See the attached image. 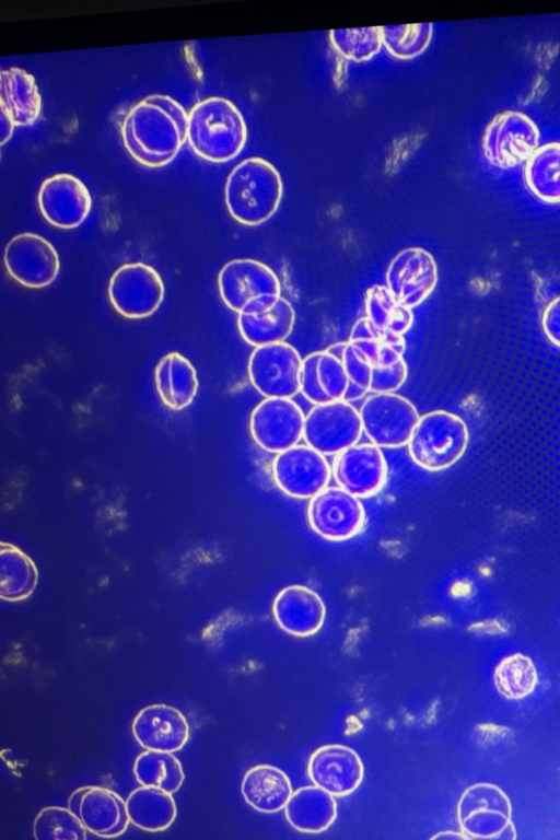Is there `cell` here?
I'll use <instances>...</instances> for the list:
<instances>
[{
  "label": "cell",
  "mask_w": 560,
  "mask_h": 840,
  "mask_svg": "<svg viewBox=\"0 0 560 840\" xmlns=\"http://www.w3.org/2000/svg\"><path fill=\"white\" fill-rule=\"evenodd\" d=\"M363 433L359 410L349 401L315 405L305 416L303 439L324 455L354 445Z\"/></svg>",
  "instance_id": "cell-8"
},
{
  "label": "cell",
  "mask_w": 560,
  "mask_h": 840,
  "mask_svg": "<svg viewBox=\"0 0 560 840\" xmlns=\"http://www.w3.org/2000/svg\"><path fill=\"white\" fill-rule=\"evenodd\" d=\"M68 808L81 820L88 831L105 838L124 833L130 822L126 802L102 786H82L68 800Z\"/></svg>",
  "instance_id": "cell-19"
},
{
  "label": "cell",
  "mask_w": 560,
  "mask_h": 840,
  "mask_svg": "<svg viewBox=\"0 0 560 840\" xmlns=\"http://www.w3.org/2000/svg\"><path fill=\"white\" fill-rule=\"evenodd\" d=\"M4 266L20 284L40 289L49 285L60 269L55 247L40 235L22 233L13 236L4 248Z\"/></svg>",
  "instance_id": "cell-15"
},
{
  "label": "cell",
  "mask_w": 560,
  "mask_h": 840,
  "mask_svg": "<svg viewBox=\"0 0 560 840\" xmlns=\"http://www.w3.org/2000/svg\"><path fill=\"white\" fill-rule=\"evenodd\" d=\"M340 359L348 377V388L343 400L351 402L362 398L370 392L373 365L368 358L349 341H346Z\"/></svg>",
  "instance_id": "cell-39"
},
{
  "label": "cell",
  "mask_w": 560,
  "mask_h": 840,
  "mask_svg": "<svg viewBox=\"0 0 560 840\" xmlns=\"http://www.w3.org/2000/svg\"><path fill=\"white\" fill-rule=\"evenodd\" d=\"M305 416L291 398H265L252 411L249 432L269 453H280L303 438Z\"/></svg>",
  "instance_id": "cell-14"
},
{
  "label": "cell",
  "mask_w": 560,
  "mask_h": 840,
  "mask_svg": "<svg viewBox=\"0 0 560 840\" xmlns=\"http://www.w3.org/2000/svg\"><path fill=\"white\" fill-rule=\"evenodd\" d=\"M129 820L145 831L167 829L176 818V804L171 793L144 786L132 791L126 800Z\"/></svg>",
  "instance_id": "cell-29"
},
{
  "label": "cell",
  "mask_w": 560,
  "mask_h": 840,
  "mask_svg": "<svg viewBox=\"0 0 560 840\" xmlns=\"http://www.w3.org/2000/svg\"><path fill=\"white\" fill-rule=\"evenodd\" d=\"M539 130L525 114L508 110L497 115L482 137L486 159L500 168H511L527 161L538 149Z\"/></svg>",
  "instance_id": "cell-9"
},
{
  "label": "cell",
  "mask_w": 560,
  "mask_h": 840,
  "mask_svg": "<svg viewBox=\"0 0 560 840\" xmlns=\"http://www.w3.org/2000/svg\"><path fill=\"white\" fill-rule=\"evenodd\" d=\"M272 614L283 631L304 638L320 630L326 617V607L315 591L295 584L282 588L277 594Z\"/></svg>",
  "instance_id": "cell-22"
},
{
  "label": "cell",
  "mask_w": 560,
  "mask_h": 840,
  "mask_svg": "<svg viewBox=\"0 0 560 840\" xmlns=\"http://www.w3.org/2000/svg\"><path fill=\"white\" fill-rule=\"evenodd\" d=\"M88 829L69 809L58 806L43 808L33 824L36 840H84Z\"/></svg>",
  "instance_id": "cell-38"
},
{
  "label": "cell",
  "mask_w": 560,
  "mask_h": 840,
  "mask_svg": "<svg viewBox=\"0 0 560 840\" xmlns=\"http://www.w3.org/2000/svg\"><path fill=\"white\" fill-rule=\"evenodd\" d=\"M306 515L311 529L329 541L348 540L365 524V510L359 498L340 487H326L311 498Z\"/></svg>",
  "instance_id": "cell-11"
},
{
  "label": "cell",
  "mask_w": 560,
  "mask_h": 840,
  "mask_svg": "<svg viewBox=\"0 0 560 840\" xmlns=\"http://www.w3.org/2000/svg\"><path fill=\"white\" fill-rule=\"evenodd\" d=\"M0 120H1V144H4L5 141L11 137L13 132L14 125L13 122L4 115L0 114Z\"/></svg>",
  "instance_id": "cell-42"
},
{
  "label": "cell",
  "mask_w": 560,
  "mask_h": 840,
  "mask_svg": "<svg viewBox=\"0 0 560 840\" xmlns=\"http://www.w3.org/2000/svg\"><path fill=\"white\" fill-rule=\"evenodd\" d=\"M468 441V428L459 416L433 410L419 418L407 445L416 465L429 471H440L464 455Z\"/></svg>",
  "instance_id": "cell-4"
},
{
  "label": "cell",
  "mask_w": 560,
  "mask_h": 840,
  "mask_svg": "<svg viewBox=\"0 0 560 840\" xmlns=\"http://www.w3.org/2000/svg\"><path fill=\"white\" fill-rule=\"evenodd\" d=\"M312 782L334 796H346L361 784L364 769L358 754L342 745L316 749L307 765Z\"/></svg>",
  "instance_id": "cell-20"
},
{
  "label": "cell",
  "mask_w": 560,
  "mask_h": 840,
  "mask_svg": "<svg viewBox=\"0 0 560 840\" xmlns=\"http://www.w3.org/2000/svg\"><path fill=\"white\" fill-rule=\"evenodd\" d=\"M331 474L338 487L359 499H366L382 491L388 467L380 446L357 443L336 454Z\"/></svg>",
  "instance_id": "cell-17"
},
{
  "label": "cell",
  "mask_w": 560,
  "mask_h": 840,
  "mask_svg": "<svg viewBox=\"0 0 560 840\" xmlns=\"http://www.w3.org/2000/svg\"><path fill=\"white\" fill-rule=\"evenodd\" d=\"M136 780L144 786H153L171 794L182 786L185 774L178 759L167 751L149 750L133 762Z\"/></svg>",
  "instance_id": "cell-33"
},
{
  "label": "cell",
  "mask_w": 560,
  "mask_h": 840,
  "mask_svg": "<svg viewBox=\"0 0 560 840\" xmlns=\"http://www.w3.org/2000/svg\"><path fill=\"white\" fill-rule=\"evenodd\" d=\"M541 327L547 339L560 348V295L546 305L541 316Z\"/></svg>",
  "instance_id": "cell-41"
},
{
  "label": "cell",
  "mask_w": 560,
  "mask_h": 840,
  "mask_svg": "<svg viewBox=\"0 0 560 840\" xmlns=\"http://www.w3.org/2000/svg\"><path fill=\"white\" fill-rule=\"evenodd\" d=\"M493 681L502 696L511 700H518L535 690L538 675L528 656L514 653L499 662L493 673Z\"/></svg>",
  "instance_id": "cell-35"
},
{
  "label": "cell",
  "mask_w": 560,
  "mask_h": 840,
  "mask_svg": "<svg viewBox=\"0 0 560 840\" xmlns=\"http://www.w3.org/2000/svg\"><path fill=\"white\" fill-rule=\"evenodd\" d=\"M328 39L339 56L355 62L372 59L383 46L381 26L331 30Z\"/></svg>",
  "instance_id": "cell-36"
},
{
  "label": "cell",
  "mask_w": 560,
  "mask_h": 840,
  "mask_svg": "<svg viewBox=\"0 0 560 840\" xmlns=\"http://www.w3.org/2000/svg\"><path fill=\"white\" fill-rule=\"evenodd\" d=\"M271 472L279 490L294 499L313 498L328 486L332 475L325 455L307 444L278 453Z\"/></svg>",
  "instance_id": "cell-12"
},
{
  "label": "cell",
  "mask_w": 560,
  "mask_h": 840,
  "mask_svg": "<svg viewBox=\"0 0 560 840\" xmlns=\"http://www.w3.org/2000/svg\"><path fill=\"white\" fill-rule=\"evenodd\" d=\"M300 392L314 405L343 400L348 377L341 359L328 350L307 354L302 362Z\"/></svg>",
  "instance_id": "cell-23"
},
{
  "label": "cell",
  "mask_w": 560,
  "mask_h": 840,
  "mask_svg": "<svg viewBox=\"0 0 560 840\" xmlns=\"http://www.w3.org/2000/svg\"><path fill=\"white\" fill-rule=\"evenodd\" d=\"M38 580L36 565L19 548L2 542L0 548V596L9 602L28 597Z\"/></svg>",
  "instance_id": "cell-32"
},
{
  "label": "cell",
  "mask_w": 560,
  "mask_h": 840,
  "mask_svg": "<svg viewBox=\"0 0 560 840\" xmlns=\"http://www.w3.org/2000/svg\"><path fill=\"white\" fill-rule=\"evenodd\" d=\"M284 815L298 831L317 833L332 825L337 817V804L334 795L326 790L317 785L303 786L290 796Z\"/></svg>",
  "instance_id": "cell-26"
},
{
  "label": "cell",
  "mask_w": 560,
  "mask_h": 840,
  "mask_svg": "<svg viewBox=\"0 0 560 840\" xmlns=\"http://www.w3.org/2000/svg\"><path fill=\"white\" fill-rule=\"evenodd\" d=\"M382 42L387 52L401 60L421 55L432 39V23L381 26Z\"/></svg>",
  "instance_id": "cell-37"
},
{
  "label": "cell",
  "mask_w": 560,
  "mask_h": 840,
  "mask_svg": "<svg viewBox=\"0 0 560 840\" xmlns=\"http://www.w3.org/2000/svg\"><path fill=\"white\" fill-rule=\"evenodd\" d=\"M187 139L197 155L221 163L241 153L247 140V127L234 103L211 96L189 110Z\"/></svg>",
  "instance_id": "cell-3"
},
{
  "label": "cell",
  "mask_w": 560,
  "mask_h": 840,
  "mask_svg": "<svg viewBox=\"0 0 560 840\" xmlns=\"http://www.w3.org/2000/svg\"><path fill=\"white\" fill-rule=\"evenodd\" d=\"M359 412L364 434L380 447L407 445L420 418L416 406L396 393H374Z\"/></svg>",
  "instance_id": "cell-6"
},
{
  "label": "cell",
  "mask_w": 560,
  "mask_h": 840,
  "mask_svg": "<svg viewBox=\"0 0 560 840\" xmlns=\"http://www.w3.org/2000/svg\"><path fill=\"white\" fill-rule=\"evenodd\" d=\"M223 303L237 314L261 312L281 296L276 272L262 261L242 258L226 262L218 276Z\"/></svg>",
  "instance_id": "cell-5"
},
{
  "label": "cell",
  "mask_w": 560,
  "mask_h": 840,
  "mask_svg": "<svg viewBox=\"0 0 560 840\" xmlns=\"http://www.w3.org/2000/svg\"><path fill=\"white\" fill-rule=\"evenodd\" d=\"M525 182L534 196L548 203L560 202V143L538 147L526 161Z\"/></svg>",
  "instance_id": "cell-31"
},
{
  "label": "cell",
  "mask_w": 560,
  "mask_h": 840,
  "mask_svg": "<svg viewBox=\"0 0 560 840\" xmlns=\"http://www.w3.org/2000/svg\"><path fill=\"white\" fill-rule=\"evenodd\" d=\"M302 362L299 351L285 341L257 347L248 360V378L266 398H292L300 393Z\"/></svg>",
  "instance_id": "cell-10"
},
{
  "label": "cell",
  "mask_w": 560,
  "mask_h": 840,
  "mask_svg": "<svg viewBox=\"0 0 560 840\" xmlns=\"http://www.w3.org/2000/svg\"><path fill=\"white\" fill-rule=\"evenodd\" d=\"M188 113L168 95L153 94L135 104L121 124L122 143L138 163L168 164L187 139Z\"/></svg>",
  "instance_id": "cell-1"
},
{
  "label": "cell",
  "mask_w": 560,
  "mask_h": 840,
  "mask_svg": "<svg viewBox=\"0 0 560 840\" xmlns=\"http://www.w3.org/2000/svg\"><path fill=\"white\" fill-rule=\"evenodd\" d=\"M37 203L42 215L51 225L74 229L86 219L92 199L88 188L79 178L61 173L42 183Z\"/></svg>",
  "instance_id": "cell-18"
},
{
  "label": "cell",
  "mask_w": 560,
  "mask_h": 840,
  "mask_svg": "<svg viewBox=\"0 0 560 840\" xmlns=\"http://www.w3.org/2000/svg\"><path fill=\"white\" fill-rule=\"evenodd\" d=\"M365 317L381 329L405 335L413 324L411 308L400 304L386 285L374 284L364 299Z\"/></svg>",
  "instance_id": "cell-34"
},
{
  "label": "cell",
  "mask_w": 560,
  "mask_h": 840,
  "mask_svg": "<svg viewBox=\"0 0 560 840\" xmlns=\"http://www.w3.org/2000/svg\"><path fill=\"white\" fill-rule=\"evenodd\" d=\"M241 791L248 805L267 814L284 808L293 793L288 775L270 765L250 768L243 778Z\"/></svg>",
  "instance_id": "cell-28"
},
{
  "label": "cell",
  "mask_w": 560,
  "mask_h": 840,
  "mask_svg": "<svg viewBox=\"0 0 560 840\" xmlns=\"http://www.w3.org/2000/svg\"><path fill=\"white\" fill-rule=\"evenodd\" d=\"M408 376L407 363L404 359L386 366H373L371 373L370 392L395 393Z\"/></svg>",
  "instance_id": "cell-40"
},
{
  "label": "cell",
  "mask_w": 560,
  "mask_h": 840,
  "mask_svg": "<svg viewBox=\"0 0 560 840\" xmlns=\"http://www.w3.org/2000/svg\"><path fill=\"white\" fill-rule=\"evenodd\" d=\"M154 382L162 402L173 410L189 406L198 390L196 369L178 352H170L160 359Z\"/></svg>",
  "instance_id": "cell-27"
},
{
  "label": "cell",
  "mask_w": 560,
  "mask_h": 840,
  "mask_svg": "<svg viewBox=\"0 0 560 840\" xmlns=\"http://www.w3.org/2000/svg\"><path fill=\"white\" fill-rule=\"evenodd\" d=\"M508 795L491 783H477L464 791L457 804L460 829L470 839H500L511 822Z\"/></svg>",
  "instance_id": "cell-13"
},
{
  "label": "cell",
  "mask_w": 560,
  "mask_h": 840,
  "mask_svg": "<svg viewBox=\"0 0 560 840\" xmlns=\"http://www.w3.org/2000/svg\"><path fill=\"white\" fill-rule=\"evenodd\" d=\"M432 839H470L466 833L463 831H443L439 832L435 836L432 837Z\"/></svg>",
  "instance_id": "cell-43"
},
{
  "label": "cell",
  "mask_w": 560,
  "mask_h": 840,
  "mask_svg": "<svg viewBox=\"0 0 560 840\" xmlns=\"http://www.w3.org/2000/svg\"><path fill=\"white\" fill-rule=\"evenodd\" d=\"M438 279L435 259L422 247L400 250L390 260L385 275L386 288L408 308L424 302L434 291Z\"/></svg>",
  "instance_id": "cell-16"
},
{
  "label": "cell",
  "mask_w": 560,
  "mask_h": 840,
  "mask_svg": "<svg viewBox=\"0 0 560 840\" xmlns=\"http://www.w3.org/2000/svg\"><path fill=\"white\" fill-rule=\"evenodd\" d=\"M348 341L359 349L373 366L392 365L404 359L406 341L402 335L378 328L366 317L358 319Z\"/></svg>",
  "instance_id": "cell-30"
},
{
  "label": "cell",
  "mask_w": 560,
  "mask_h": 840,
  "mask_svg": "<svg viewBox=\"0 0 560 840\" xmlns=\"http://www.w3.org/2000/svg\"><path fill=\"white\" fill-rule=\"evenodd\" d=\"M131 730L137 742L149 750L175 752L185 746L189 737L185 715L166 704H153L140 710Z\"/></svg>",
  "instance_id": "cell-21"
},
{
  "label": "cell",
  "mask_w": 560,
  "mask_h": 840,
  "mask_svg": "<svg viewBox=\"0 0 560 840\" xmlns=\"http://www.w3.org/2000/svg\"><path fill=\"white\" fill-rule=\"evenodd\" d=\"M283 195L280 173L269 161L252 156L229 174L224 200L230 215L247 226L259 225L278 210Z\"/></svg>",
  "instance_id": "cell-2"
},
{
  "label": "cell",
  "mask_w": 560,
  "mask_h": 840,
  "mask_svg": "<svg viewBox=\"0 0 560 840\" xmlns=\"http://www.w3.org/2000/svg\"><path fill=\"white\" fill-rule=\"evenodd\" d=\"M114 310L126 318H144L158 311L164 299V283L158 271L143 262L120 266L107 288Z\"/></svg>",
  "instance_id": "cell-7"
},
{
  "label": "cell",
  "mask_w": 560,
  "mask_h": 840,
  "mask_svg": "<svg viewBox=\"0 0 560 840\" xmlns=\"http://www.w3.org/2000/svg\"><path fill=\"white\" fill-rule=\"evenodd\" d=\"M294 323L295 311L283 296L261 312L237 315L240 335L255 348L285 341L293 330Z\"/></svg>",
  "instance_id": "cell-25"
},
{
  "label": "cell",
  "mask_w": 560,
  "mask_h": 840,
  "mask_svg": "<svg viewBox=\"0 0 560 840\" xmlns=\"http://www.w3.org/2000/svg\"><path fill=\"white\" fill-rule=\"evenodd\" d=\"M0 109L14 126L33 125L42 109V97L35 78L16 67L2 70Z\"/></svg>",
  "instance_id": "cell-24"
}]
</instances>
